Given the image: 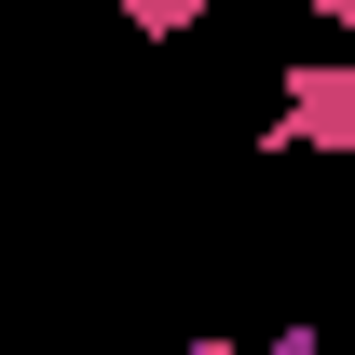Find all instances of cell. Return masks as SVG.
<instances>
[{
  "instance_id": "obj_4",
  "label": "cell",
  "mask_w": 355,
  "mask_h": 355,
  "mask_svg": "<svg viewBox=\"0 0 355 355\" xmlns=\"http://www.w3.org/2000/svg\"><path fill=\"white\" fill-rule=\"evenodd\" d=\"M273 355H314V328H273Z\"/></svg>"
},
{
  "instance_id": "obj_3",
  "label": "cell",
  "mask_w": 355,
  "mask_h": 355,
  "mask_svg": "<svg viewBox=\"0 0 355 355\" xmlns=\"http://www.w3.org/2000/svg\"><path fill=\"white\" fill-rule=\"evenodd\" d=\"M301 14H328V28H355V0H301Z\"/></svg>"
},
{
  "instance_id": "obj_5",
  "label": "cell",
  "mask_w": 355,
  "mask_h": 355,
  "mask_svg": "<svg viewBox=\"0 0 355 355\" xmlns=\"http://www.w3.org/2000/svg\"><path fill=\"white\" fill-rule=\"evenodd\" d=\"M191 355H246V342H232V328H205V342H191Z\"/></svg>"
},
{
  "instance_id": "obj_2",
  "label": "cell",
  "mask_w": 355,
  "mask_h": 355,
  "mask_svg": "<svg viewBox=\"0 0 355 355\" xmlns=\"http://www.w3.org/2000/svg\"><path fill=\"white\" fill-rule=\"evenodd\" d=\"M205 14H219V0H123L137 42H178V28H205Z\"/></svg>"
},
{
  "instance_id": "obj_1",
  "label": "cell",
  "mask_w": 355,
  "mask_h": 355,
  "mask_svg": "<svg viewBox=\"0 0 355 355\" xmlns=\"http://www.w3.org/2000/svg\"><path fill=\"white\" fill-rule=\"evenodd\" d=\"M273 150H328V164H355V55H314V69H287Z\"/></svg>"
}]
</instances>
